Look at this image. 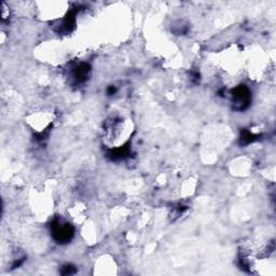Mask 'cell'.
I'll list each match as a JSON object with an SVG mask.
<instances>
[{
    "label": "cell",
    "instance_id": "cell-2",
    "mask_svg": "<svg viewBox=\"0 0 276 276\" xmlns=\"http://www.w3.org/2000/svg\"><path fill=\"white\" fill-rule=\"evenodd\" d=\"M249 100H250L249 91L245 87L240 86L234 89L233 104L235 105L239 109H244V108H246L247 105L249 104Z\"/></svg>",
    "mask_w": 276,
    "mask_h": 276
},
{
    "label": "cell",
    "instance_id": "cell-1",
    "mask_svg": "<svg viewBox=\"0 0 276 276\" xmlns=\"http://www.w3.org/2000/svg\"><path fill=\"white\" fill-rule=\"evenodd\" d=\"M52 234L58 243H67L73 235V229L68 222L57 219L52 224Z\"/></svg>",
    "mask_w": 276,
    "mask_h": 276
},
{
    "label": "cell",
    "instance_id": "cell-3",
    "mask_svg": "<svg viewBox=\"0 0 276 276\" xmlns=\"http://www.w3.org/2000/svg\"><path fill=\"white\" fill-rule=\"evenodd\" d=\"M90 72V67L87 64H80L74 68L73 77L77 81H85Z\"/></svg>",
    "mask_w": 276,
    "mask_h": 276
}]
</instances>
